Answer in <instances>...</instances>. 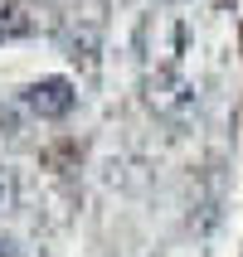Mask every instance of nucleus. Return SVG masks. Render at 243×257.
I'll use <instances>...</instances> for the list:
<instances>
[{"label": "nucleus", "mask_w": 243, "mask_h": 257, "mask_svg": "<svg viewBox=\"0 0 243 257\" xmlns=\"http://www.w3.org/2000/svg\"><path fill=\"white\" fill-rule=\"evenodd\" d=\"M136 92H141V107L151 116H160V121H185L200 107V87L180 68H146Z\"/></svg>", "instance_id": "obj_1"}, {"label": "nucleus", "mask_w": 243, "mask_h": 257, "mask_svg": "<svg viewBox=\"0 0 243 257\" xmlns=\"http://www.w3.org/2000/svg\"><path fill=\"white\" fill-rule=\"evenodd\" d=\"M136 54L146 68H175V58L185 54V25L175 15H146L136 29Z\"/></svg>", "instance_id": "obj_2"}, {"label": "nucleus", "mask_w": 243, "mask_h": 257, "mask_svg": "<svg viewBox=\"0 0 243 257\" xmlns=\"http://www.w3.org/2000/svg\"><path fill=\"white\" fill-rule=\"evenodd\" d=\"M73 102H78V87H73V78H34V83L20 87V107H25L29 116H39V121H58V116L73 112Z\"/></svg>", "instance_id": "obj_3"}, {"label": "nucleus", "mask_w": 243, "mask_h": 257, "mask_svg": "<svg viewBox=\"0 0 243 257\" xmlns=\"http://www.w3.org/2000/svg\"><path fill=\"white\" fill-rule=\"evenodd\" d=\"M15 204H20V180L10 165H0V214H15Z\"/></svg>", "instance_id": "obj_4"}, {"label": "nucleus", "mask_w": 243, "mask_h": 257, "mask_svg": "<svg viewBox=\"0 0 243 257\" xmlns=\"http://www.w3.org/2000/svg\"><path fill=\"white\" fill-rule=\"evenodd\" d=\"M29 20H20L15 10H0V39H15V34H25Z\"/></svg>", "instance_id": "obj_5"}, {"label": "nucleus", "mask_w": 243, "mask_h": 257, "mask_svg": "<svg viewBox=\"0 0 243 257\" xmlns=\"http://www.w3.org/2000/svg\"><path fill=\"white\" fill-rule=\"evenodd\" d=\"M0 257H20V252H15V243H10V238H0Z\"/></svg>", "instance_id": "obj_6"}, {"label": "nucleus", "mask_w": 243, "mask_h": 257, "mask_svg": "<svg viewBox=\"0 0 243 257\" xmlns=\"http://www.w3.org/2000/svg\"><path fill=\"white\" fill-rule=\"evenodd\" d=\"M166 5H185V0H166Z\"/></svg>", "instance_id": "obj_7"}]
</instances>
